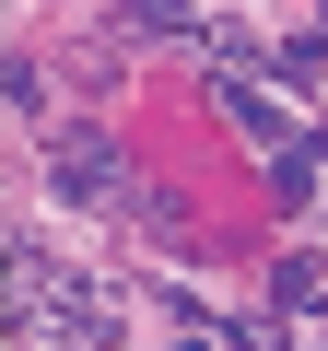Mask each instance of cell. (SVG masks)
<instances>
[{
  "mask_svg": "<svg viewBox=\"0 0 328 351\" xmlns=\"http://www.w3.org/2000/svg\"><path fill=\"white\" fill-rule=\"evenodd\" d=\"M270 176H281V199H316V141H293V152H270Z\"/></svg>",
  "mask_w": 328,
  "mask_h": 351,
  "instance_id": "4",
  "label": "cell"
},
{
  "mask_svg": "<svg viewBox=\"0 0 328 351\" xmlns=\"http://www.w3.org/2000/svg\"><path fill=\"white\" fill-rule=\"evenodd\" d=\"M281 304H328V269L316 258H281Z\"/></svg>",
  "mask_w": 328,
  "mask_h": 351,
  "instance_id": "6",
  "label": "cell"
},
{
  "mask_svg": "<svg viewBox=\"0 0 328 351\" xmlns=\"http://www.w3.org/2000/svg\"><path fill=\"white\" fill-rule=\"evenodd\" d=\"M12 316H36L47 339H117V293L59 246H12Z\"/></svg>",
  "mask_w": 328,
  "mask_h": 351,
  "instance_id": "1",
  "label": "cell"
},
{
  "mask_svg": "<svg viewBox=\"0 0 328 351\" xmlns=\"http://www.w3.org/2000/svg\"><path fill=\"white\" fill-rule=\"evenodd\" d=\"M47 188L59 199H117V141L106 129H59L47 141Z\"/></svg>",
  "mask_w": 328,
  "mask_h": 351,
  "instance_id": "2",
  "label": "cell"
},
{
  "mask_svg": "<svg viewBox=\"0 0 328 351\" xmlns=\"http://www.w3.org/2000/svg\"><path fill=\"white\" fill-rule=\"evenodd\" d=\"M223 106H235V129H246V141H270V152H293V141H305V129H293L258 82H223Z\"/></svg>",
  "mask_w": 328,
  "mask_h": 351,
  "instance_id": "3",
  "label": "cell"
},
{
  "mask_svg": "<svg viewBox=\"0 0 328 351\" xmlns=\"http://www.w3.org/2000/svg\"><path fill=\"white\" fill-rule=\"evenodd\" d=\"M129 24H141V36H188L200 12H188V0H129Z\"/></svg>",
  "mask_w": 328,
  "mask_h": 351,
  "instance_id": "5",
  "label": "cell"
}]
</instances>
